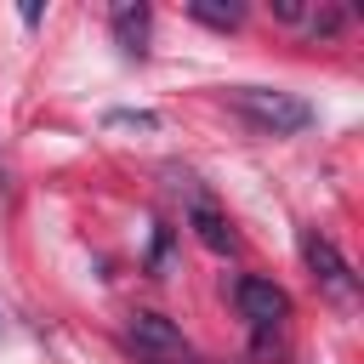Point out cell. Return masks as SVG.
Wrapping results in <instances>:
<instances>
[{
  "label": "cell",
  "instance_id": "cell-1",
  "mask_svg": "<svg viewBox=\"0 0 364 364\" xmlns=\"http://www.w3.org/2000/svg\"><path fill=\"white\" fill-rule=\"evenodd\" d=\"M228 108L245 114V119H250L256 131H267V136H290V131H307V125H313V108H307L301 97L267 91V85H233V91H228Z\"/></svg>",
  "mask_w": 364,
  "mask_h": 364
},
{
  "label": "cell",
  "instance_id": "cell-2",
  "mask_svg": "<svg viewBox=\"0 0 364 364\" xmlns=\"http://www.w3.org/2000/svg\"><path fill=\"white\" fill-rule=\"evenodd\" d=\"M301 262H307V273H313V284L330 296V301H341V307H353L358 301V273H353V262L318 233V228H307L301 233Z\"/></svg>",
  "mask_w": 364,
  "mask_h": 364
},
{
  "label": "cell",
  "instance_id": "cell-3",
  "mask_svg": "<svg viewBox=\"0 0 364 364\" xmlns=\"http://www.w3.org/2000/svg\"><path fill=\"white\" fill-rule=\"evenodd\" d=\"M131 347L154 364H193V347L182 341V330L165 313H136L131 318Z\"/></svg>",
  "mask_w": 364,
  "mask_h": 364
},
{
  "label": "cell",
  "instance_id": "cell-4",
  "mask_svg": "<svg viewBox=\"0 0 364 364\" xmlns=\"http://www.w3.org/2000/svg\"><path fill=\"white\" fill-rule=\"evenodd\" d=\"M233 301H239V313H245L256 330H279V324L290 318V296H284L273 279H256V273H245V279L233 284Z\"/></svg>",
  "mask_w": 364,
  "mask_h": 364
},
{
  "label": "cell",
  "instance_id": "cell-5",
  "mask_svg": "<svg viewBox=\"0 0 364 364\" xmlns=\"http://www.w3.org/2000/svg\"><path fill=\"white\" fill-rule=\"evenodd\" d=\"M148 23H154L148 6H136V0H119L114 6V40H119L125 57H148Z\"/></svg>",
  "mask_w": 364,
  "mask_h": 364
},
{
  "label": "cell",
  "instance_id": "cell-6",
  "mask_svg": "<svg viewBox=\"0 0 364 364\" xmlns=\"http://www.w3.org/2000/svg\"><path fill=\"white\" fill-rule=\"evenodd\" d=\"M188 222H193L199 245H205V250H216V256L239 245V239H233V228H228V216H222V210H216L210 199H193V205H188Z\"/></svg>",
  "mask_w": 364,
  "mask_h": 364
},
{
  "label": "cell",
  "instance_id": "cell-7",
  "mask_svg": "<svg viewBox=\"0 0 364 364\" xmlns=\"http://www.w3.org/2000/svg\"><path fill=\"white\" fill-rule=\"evenodd\" d=\"M188 17L205 23V28H222V34H228V28L245 23V6H239V0H188Z\"/></svg>",
  "mask_w": 364,
  "mask_h": 364
},
{
  "label": "cell",
  "instance_id": "cell-8",
  "mask_svg": "<svg viewBox=\"0 0 364 364\" xmlns=\"http://www.w3.org/2000/svg\"><path fill=\"white\" fill-rule=\"evenodd\" d=\"M301 23H307V34H313V40H330V34H341V28H347V11H341V6H318V11H307Z\"/></svg>",
  "mask_w": 364,
  "mask_h": 364
},
{
  "label": "cell",
  "instance_id": "cell-9",
  "mask_svg": "<svg viewBox=\"0 0 364 364\" xmlns=\"http://www.w3.org/2000/svg\"><path fill=\"white\" fill-rule=\"evenodd\" d=\"M142 364H154V358H142Z\"/></svg>",
  "mask_w": 364,
  "mask_h": 364
}]
</instances>
